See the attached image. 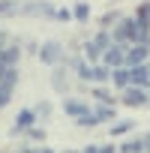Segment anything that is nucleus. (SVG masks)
<instances>
[{
    "mask_svg": "<svg viewBox=\"0 0 150 153\" xmlns=\"http://www.w3.org/2000/svg\"><path fill=\"white\" fill-rule=\"evenodd\" d=\"M24 138H27V144H45L48 132H45V126H33V129L24 132Z\"/></svg>",
    "mask_w": 150,
    "mask_h": 153,
    "instance_id": "obj_22",
    "label": "nucleus"
},
{
    "mask_svg": "<svg viewBox=\"0 0 150 153\" xmlns=\"http://www.w3.org/2000/svg\"><path fill=\"white\" fill-rule=\"evenodd\" d=\"M111 3H120V0H111Z\"/></svg>",
    "mask_w": 150,
    "mask_h": 153,
    "instance_id": "obj_32",
    "label": "nucleus"
},
{
    "mask_svg": "<svg viewBox=\"0 0 150 153\" xmlns=\"http://www.w3.org/2000/svg\"><path fill=\"white\" fill-rule=\"evenodd\" d=\"M60 153H81V150H60Z\"/></svg>",
    "mask_w": 150,
    "mask_h": 153,
    "instance_id": "obj_31",
    "label": "nucleus"
},
{
    "mask_svg": "<svg viewBox=\"0 0 150 153\" xmlns=\"http://www.w3.org/2000/svg\"><path fill=\"white\" fill-rule=\"evenodd\" d=\"M123 57H126V48H120V45H111L105 54H102V66H108V69H117V66H123Z\"/></svg>",
    "mask_w": 150,
    "mask_h": 153,
    "instance_id": "obj_11",
    "label": "nucleus"
},
{
    "mask_svg": "<svg viewBox=\"0 0 150 153\" xmlns=\"http://www.w3.org/2000/svg\"><path fill=\"white\" fill-rule=\"evenodd\" d=\"M54 3L51 0H21V15H36V18H48L54 15Z\"/></svg>",
    "mask_w": 150,
    "mask_h": 153,
    "instance_id": "obj_5",
    "label": "nucleus"
},
{
    "mask_svg": "<svg viewBox=\"0 0 150 153\" xmlns=\"http://www.w3.org/2000/svg\"><path fill=\"white\" fill-rule=\"evenodd\" d=\"M18 153H57V150H51V147H45V144H24Z\"/></svg>",
    "mask_w": 150,
    "mask_h": 153,
    "instance_id": "obj_27",
    "label": "nucleus"
},
{
    "mask_svg": "<svg viewBox=\"0 0 150 153\" xmlns=\"http://www.w3.org/2000/svg\"><path fill=\"white\" fill-rule=\"evenodd\" d=\"M33 111H36V117H39V123H42V120L51 117V102H48V99H39V102L33 105Z\"/></svg>",
    "mask_w": 150,
    "mask_h": 153,
    "instance_id": "obj_25",
    "label": "nucleus"
},
{
    "mask_svg": "<svg viewBox=\"0 0 150 153\" xmlns=\"http://www.w3.org/2000/svg\"><path fill=\"white\" fill-rule=\"evenodd\" d=\"M135 18H141V21H150V0H141V3L135 6Z\"/></svg>",
    "mask_w": 150,
    "mask_h": 153,
    "instance_id": "obj_26",
    "label": "nucleus"
},
{
    "mask_svg": "<svg viewBox=\"0 0 150 153\" xmlns=\"http://www.w3.org/2000/svg\"><path fill=\"white\" fill-rule=\"evenodd\" d=\"M90 15H93L90 3H84V0L72 3V21H75V24H87V21H90Z\"/></svg>",
    "mask_w": 150,
    "mask_h": 153,
    "instance_id": "obj_16",
    "label": "nucleus"
},
{
    "mask_svg": "<svg viewBox=\"0 0 150 153\" xmlns=\"http://www.w3.org/2000/svg\"><path fill=\"white\" fill-rule=\"evenodd\" d=\"M90 39L96 42V48H99L102 54H105V51H108V48L114 45V39H111V30H96V33H93Z\"/></svg>",
    "mask_w": 150,
    "mask_h": 153,
    "instance_id": "obj_21",
    "label": "nucleus"
},
{
    "mask_svg": "<svg viewBox=\"0 0 150 153\" xmlns=\"http://www.w3.org/2000/svg\"><path fill=\"white\" fill-rule=\"evenodd\" d=\"M51 21H57V24L72 21V6H57V9H54V15H51Z\"/></svg>",
    "mask_w": 150,
    "mask_h": 153,
    "instance_id": "obj_24",
    "label": "nucleus"
},
{
    "mask_svg": "<svg viewBox=\"0 0 150 153\" xmlns=\"http://www.w3.org/2000/svg\"><path fill=\"white\" fill-rule=\"evenodd\" d=\"M21 15V0H0V18H15Z\"/></svg>",
    "mask_w": 150,
    "mask_h": 153,
    "instance_id": "obj_20",
    "label": "nucleus"
},
{
    "mask_svg": "<svg viewBox=\"0 0 150 153\" xmlns=\"http://www.w3.org/2000/svg\"><path fill=\"white\" fill-rule=\"evenodd\" d=\"M93 117L99 120V126L102 123H114V120H120V114H117V105H93Z\"/></svg>",
    "mask_w": 150,
    "mask_h": 153,
    "instance_id": "obj_13",
    "label": "nucleus"
},
{
    "mask_svg": "<svg viewBox=\"0 0 150 153\" xmlns=\"http://www.w3.org/2000/svg\"><path fill=\"white\" fill-rule=\"evenodd\" d=\"M150 60V48L147 45H129L126 48V57H123V66L126 69H135V66H144Z\"/></svg>",
    "mask_w": 150,
    "mask_h": 153,
    "instance_id": "obj_7",
    "label": "nucleus"
},
{
    "mask_svg": "<svg viewBox=\"0 0 150 153\" xmlns=\"http://www.w3.org/2000/svg\"><path fill=\"white\" fill-rule=\"evenodd\" d=\"M39 45H42V42H36V39H27V42H21V51H27V54L39 57Z\"/></svg>",
    "mask_w": 150,
    "mask_h": 153,
    "instance_id": "obj_29",
    "label": "nucleus"
},
{
    "mask_svg": "<svg viewBox=\"0 0 150 153\" xmlns=\"http://www.w3.org/2000/svg\"><path fill=\"white\" fill-rule=\"evenodd\" d=\"M129 75H132V87L150 90V72H147V63H144V66H135V69H129Z\"/></svg>",
    "mask_w": 150,
    "mask_h": 153,
    "instance_id": "obj_14",
    "label": "nucleus"
},
{
    "mask_svg": "<svg viewBox=\"0 0 150 153\" xmlns=\"http://www.w3.org/2000/svg\"><path fill=\"white\" fill-rule=\"evenodd\" d=\"M81 153H117V144L114 141H102V144H87Z\"/></svg>",
    "mask_w": 150,
    "mask_h": 153,
    "instance_id": "obj_23",
    "label": "nucleus"
},
{
    "mask_svg": "<svg viewBox=\"0 0 150 153\" xmlns=\"http://www.w3.org/2000/svg\"><path fill=\"white\" fill-rule=\"evenodd\" d=\"M144 153H150V132H144Z\"/></svg>",
    "mask_w": 150,
    "mask_h": 153,
    "instance_id": "obj_30",
    "label": "nucleus"
},
{
    "mask_svg": "<svg viewBox=\"0 0 150 153\" xmlns=\"http://www.w3.org/2000/svg\"><path fill=\"white\" fill-rule=\"evenodd\" d=\"M135 129H138L135 120H114V123L108 126V135H111V138H120V135H129V132H135Z\"/></svg>",
    "mask_w": 150,
    "mask_h": 153,
    "instance_id": "obj_15",
    "label": "nucleus"
},
{
    "mask_svg": "<svg viewBox=\"0 0 150 153\" xmlns=\"http://www.w3.org/2000/svg\"><path fill=\"white\" fill-rule=\"evenodd\" d=\"M111 39H114V45H120V48L135 45V39H138V24H135V15H123V18L111 27Z\"/></svg>",
    "mask_w": 150,
    "mask_h": 153,
    "instance_id": "obj_1",
    "label": "nucleus"
},
{
    "mask_svg": "<svg viewBox=\"0 0 150 153\" xmlns=\"http://www.w3.org/2000/svg\"><path fill=\"white\" fill-rule=\"evenodd\" d=\"M87 93H90L93 105H117V93H111V87H96L93 84Z\"/></svg>",
    "mask_w": 150,
    "mask_h": 153,
    "instance_id": "obj_10",
    "label": "nucleus"
},
{
    "mask_svg": "<svg viewBox=\"0 0 150 153\" xmlns=\"http://www.w3.org/2000/svg\"><path fill=\"white\" fill-rule=\"evenodd\" d=\"M120 18H123V15H120L117 9H108V12H102V15L96 18V24H99L96 30H111V27H114V24H117Z\"/></svg>",
    "mask_w": 150,
    "mask_h": 153,
    "instance_id": "obj_19",
    "label": "nucleus"
},
{
    "mask_svg": "<svg viewBox=\"0 0 150 153\" xmlns=\"http://www.w3.org/2000/svg\"><path fill=\"white\" fill-rule=\"evenodd\" d=\"M69 75H72V72H69L66 63H60V66L51 69V87H54L57 93H66V90H69Z\"/></svg>",
    "mask_w": 150,
    "mask_h": 153,
    "instance_id": "obj_9",
    "label": "nucleus"
},
{
    "mask_svg": "<svg viewBox=\"0 0 150 153\" xmlns=\"http://www.w3.org/2000/svg\"><path fill=\"white\" fill-rule=\"evenodd\" d=\"M90 84H96V87H111V69L102 66V63H96V66H93V81H90Z\"/></svg>",
    "mask_w": 150,
    "mask_h": 153,
    "instance_id": "obj_18",
    "label": "nucleus"
},
{
    "mask_svg": "<svg viewBox=\"0 0 150 153\" xmlns=\"http://www.w3.org/2000/svg\"><path fill=\"white\" fill-rule=\"evenodd\" d=\"M21 39H12L3 51H0V66H6V69H12V66H18L21 63Z\"/></svg>",
    "mask_w": 150,
    "mask_h": 153,
    "instance_id": "obj_8",
    "label": "nucleus"
},
{
    "mask_svg": "<svg viewBox=\"0 0 150 153\" xmlns=\"http://www.w3.org/2000/svg\"><path fill=\"white\" fill-rule=\"evenodd\" d=\"M33 126H39L36 111H33V108H21V111L15 114V123H12L9 135H12V138H18V135H24V132H27V129H33Z\"/></svg>",
    "mask_w": 150,
    "mask_h": 153,
    "instance_id": "obj_6",
    "label": "nucleus"
},
{
    "mask_svg": "<svg viewBox=\"0 0 150 153\" xmlns=\"http://www.w3.org/2000/svg\"><path fill=\"white\" fill-rule=\"evenodd\" d=\"M117 153H144V135H132L123 144H117Z\"/></svg>",
    "mask_w": 150,
    "mask_h": 153,
    "instance_id": "obj_17",
    "label": "nucleus"
},
{
    "mask_svg": "<svg viewBox=\"0 0 150 153\" xmlns=\"http://www.w3.org/2000/svg\"><path fill=\"white\" fill-rule=\"evenodd\" d=\"M132 84V75H129V69L126 66H117V69H111V90H126Z\"/></svg>",
    "mask_w": 150,
    "mask_h": 153,
    "instance_id": "obj_12",
    "label": "nucleus"
},
{
    "mask_svg": "<svg viewBox=\"0 0 150 153\" xmlns=\"http://www.w3.org/2000/svg\"><path fill=\"white\" fill-rule=\"evenodd\" d=\"M117 105H123V108H147L150 105V96H147V90L129 84L126 90L117 93Z\"/></svg>",
    "mask_w": 150,
    "mask_h": 153,
    "instance_id": "obj_4",
    "label": "nucleus"
},
{
    "mask_svg": "<svg viewBox=\"0 0 150 153\" xmlns=\"http://www.w3.org/2000/svg\"><path fill=\"white\" fill-rule=\"evenodd\" d=\"M12 96H15V90H9V87H3V84H0V111H3V108L12 102Z\"/></svg>",
    "mask_w": 150,
    "mask_h": 153,
    "instance_id": "obj_28",
    "label": "nucleus"
},
{
    "mask_svg": "<svg viewBox=\"0 0 150 153\" xmlns=\"http://www.w3.org/2000/svg\"><path fill=\"white\" fill-rule=\"evenodd\" d=\"M147 96H150V90H147Z\"/></svg>",
    "mask_w": 150,
    "mask_h": 153,
    "instance_id": "obj_33",
    "label": "nucleus"
},
{
    "mask_svg": "<svg viewBox=\"0 0 150 153\" xmlns=\"http://www.w3.org/2000/svg\"><path fill=\"white\" fill-rule=\"evenodd\" d=\"M90 111H93V105H90L84 96H72V93L63 96V114H66L69 120H81V117H87Z\"/></svg>",
    "mask_w": 150,
    "mask_h": 153,
    "instance_id": "obj_3",
    "label": "nucleus"
},
{
    "mask_svg": "<svg viewBox=\"0 0 150 153\" xmlns=\"http://www.w3.org/2000/svg\"><path fill=\"white\" fill-rule=\"evenodd\" d=\"M39 60H42V66H60L63 60H66V48H63V42L60 39H48V42H42L39 45Z\"/></svg>",
    "mask_w": 150,
    "mask_h": 153,
    "instance_id": "obj_2",
    "label": "nucleus"
}]
</instances>
